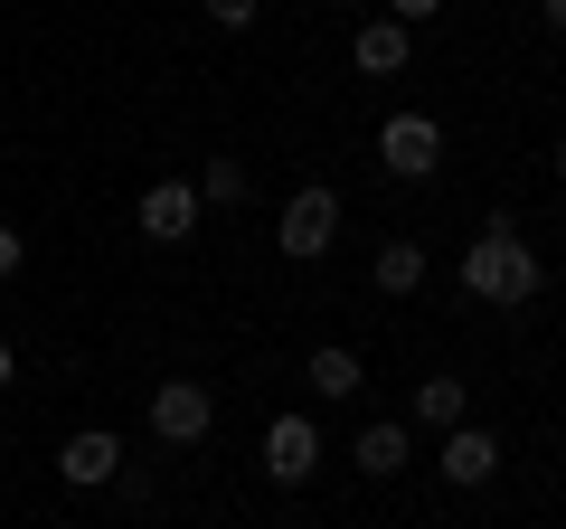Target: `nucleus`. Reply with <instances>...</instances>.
<instances>
[{"instance_id":"17","label":"nucleus","mask_w":566,"mask_h":529,"mask_svg":"<svg viewBox=\"0 0 566 529\" xmlns=\"http://www.w3.org/2000/svg\"><path fill=\"white\" fill-rule=\"evenodd\" d=\"M434 10H444V0H387V20H397V29H416V20H434Z\"/></svg>"},{"instance_id":"5","label":"nucleus","mask_w":566,"mask_h":529,"mask_svg":"<svg viewBox=\"0 0 566 529\" xmlns=\"http://www.w3.org/2000/svg\"><path fill=\"white\" fill-rule=\"evenodd\" d=\"M199 208H208L199 180H151L133 218H142V237H151V246H180V237H199Z\"/></svg>"},{"instance_id":"16","label":"nucleus","mask_w":566,"mask_h":529,"mask_svg":"<svg viewBox=\"0 0 566 529\" xmlns=\"http://www.w3.org/2000/svg\"><path fill=\"white\" fill-rule=\"evenodd\" d=\"M20 264H29V237H20V227H0V284H10Z\"/></svg>"},{"instance_id":"12","label":"nucleus","mask_w":566,"mask_h":529,"mask_svg":"<svg viewBox=\"0 0 566 529\" xmlns=\"http://www.w3.org/2000/svg\"><path fill=\"white\" fill-rule=\"evenodd\" d=\"M416 284H424V246L416 237H387L378 246V293H397V303H406Z\"/></svg>"},{"instance_id":"18","label":"nucleus","mask_w":566,"mask_h":529,"mask_svg":"<svg viewBox=\"0 0 566 529\" xmlns=\"http://www.w3.org/2000/svg\"><path fill=\"white\" fill-rule=\"evenodd\" d=\"M10 378H20V350H10V341H0V387H10Z\"/></svg>"},{"instance_id":"8","label":"nucleus","mask_w":566,"mask_h":529,"mask_svg":"<svg viewBox=\"0 0 566 529\" xmlns=\"http://www.w3.org/2000/svg\"><path fill=\"white\" fill-rule=\"evenodd\" d=\"M406 58H416V29H397V20H368L349 39V66L359 76H406Z\"/></svg>"},{"instance_id":"6","label":"nucleus","mask_w":566,"mask_h":529,"mask_svg":"<svg viewBox=\"0 0 566 529\" xmlns=\"http://www.w3.org/2000/svg\"><path fill=\"white\" fill-rule=\"evenodd\" d=\"M264 473H274L283 491L312 483V473H322V426H312V416H274V426H264Z\"/></svg>"},{"instance_id":"13","label":"nucleus","mask_w":566,"mask_h":529,"mask_svg":"<svg viewBox=\"0 0 566 529\" xmlns=\"http://www.w3.org/2000/svg\"><path fill=\"white\" fill-rule=\"evenodd\" d=\"M312 387H322V397H359V387H368L359 350H312Z\"/></svg>"},{"instance_id":"10","label":"nucleus","mask_w":566,"mask_h":529,"mask_svg":"<svg viewBox=\"0 0 566 529\" xmlns=\"http://www.w3.org/2000/svg\"><path fill=\"white\" fill-rule=\"evenodd\" d=\"M406 454H416V445H406V426L387 416V426H359V445H349V464H359L368 483H397V473H406Z\"/></svg>"},{"instance_id":"11","label":"nucleus","mask_w":566,"mask_h":529,"mask_svg":"<svg viewBox=\"0 0 566 529\" xmlns=\"http://www.w3.org/2000/svg\"><path fill=\"white\" fill-rule=\"evenodd\" d=\"M416 416H424V426H472V387L463 378H416Z\"/></svg>"},{"instance_id":"9","label":"nucleus","mask_w":566,"mask_h":529,"mask_svg":"<svg viewBox=\"0 0 566 529\" xmlns=\"http://www.w3.org/2000/svg\"><path fill=\"white\" fill-rule=\"evenodd\" d=\"M57 473H66V483H76V491H95V483H114V473H123V445H114V435H66V445H57Z\"/></svg>"},{"instance_id":"2","label":"nucleus","mask_w":566,"mask_h":529,"mask_svg":"<svg viewBox=\"0 0 566 529\" xmlns=\"http://www.w3.org/2000/svg\"><path fill=\"white\" fill-rule=\"evenodd\" d=\"M331 237H340V189H293V199H283L274 246H283L293 264H312V256H331Z\"/></svg>"},{"instance_id":"3","label":"nucleus","mask_w":566,"mask_h":529,"mask_svg":"<svg viewBox=\"0 0 566 529\" xmlns=\"http://www.w3.org/2000/svg\"><path fill=\"white\" fill-rule=\"evenodd\" d=\"M208 426H218L208 378H161V387H151V435H161V445H199Z\"/></svg>"},{"instance_id":"20","label":"nucleus","mask_w":566,"mask_h":529,"mask_svg":"<svg viewBox=\"0 0 566 529\" xmlns=\"http://www.w3.org/2000/svg\"><path fill=\"white\" fill-rule=\"evenodd\" d=\"M547 162H557V180H566V133H557V152H547Z\"/></svg>"},{"instance_id":"14","label":"nucleus","mask_w":566,"mask_h":529,"mask_svg":"<svg viewBox=\"0 0 566 529\" xmlns=\"http://www.w3.org/2000/svg\"><path fill=\"white\" fill-rule=\"evenodd\" d=\"M199 199H208V208H237V199H245V162H237V152H208Z\"/></svg>"},{"instance_id":"15","label":"nucleus","mask_w":566,"mask_h":529,"mask_svg":"<svg viewBox=\"0 0 566 529\" xmlns=\"http://www.w3.org/2000/svg\"><path fill=\"white\" fill-rule=\"evenodd\" d=\"M199 10H208L218 29H255V10H264V0H199Z\"/></svg>"},{"instance_id":"19","label":"nucleus","mask_w":566,"mask_h":529,"mask_svg":"<svg viewBox=\"0 0 566 529\" xmlns=\"http://www.w3.org/2000/svg\"><path fill=\"white\" fill-rule=\"evenodd\" d=\"M547 29H566V0H547Z\"/></svg>"},{"instance_id":"1","label":"nucleus","mask_w":566,"mask_h":529,"mask_svg":"<svg viewBox=\"0 0 566 529\" xmlns=\"http://www.w3.org/2000/svg\"><path fill=\"white\" fill-rule=\"evenodd\" d=\"M463 293H472V303H501V312L510 303H538V293H547V264L528 256V237L510 218H491L482 237L463 246Z\"/></svg>"},{"instance_id":"4","label":"nucleus","mask_w":566,"mask_h":529,"mask_svg":"<svg viewBox=\"0 0 566 529\" xmlns=\"http://www.w3.org/2000/svg\"><path fill=\"white\" fill-rule=\"evenodd\" d=\"M378 162L397 170V180H434V162H444L434 114H387V123H378Z\"/></svg>"},{"instance_id":"7","label":"nucleus","mask_w":566,"mask_h":529,"mask_svg":"<svg viewBox=\"0 0 566 529\" xmlns=\"http://www.w3.org/2000/svg\"><path fill=\"white\" fill-rule=\"evenodd\" d=\"M434 464H444V483H453V491H482L491 473H501V435H491V426H453Z\"/></svg>"}]
</instances>
